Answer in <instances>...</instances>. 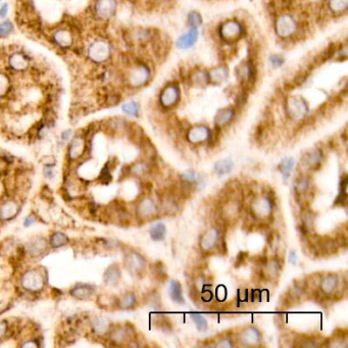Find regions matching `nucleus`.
I'll return each instance as SVG.
<instances>
[{
	"label": "nucleus",
	"mask_w": 348,
	"mask_h": 348,
	"mask_svg": "<svg viewBox=\"0 0 348 348\" xmlns=\"http://www.w3.org/2000/svg\"><path fill=\"white\" fill-rule=\"evenodd\" d=\"M150 238L153 241H162L167 236V227L163 223L154 224L149 230Z\"/></svg>",
	"instance_id": "29"
},
{
	"label": "nucleus",
	"mask_w": 348,
	"mask_h": 348,
	"mask_svg": "<svg viewBox=\"0 0 348 348\" xmlns=\"http://www.w3.org/2000/svg\"><path fill=\"white\" fill-rule=\"evenodd\" d=\"M315 221H316L315 213L308 209L304 210L301 213V225H300L301 233L307 234L311 229H314Z\"/></svg>",
	"instance_id": "26"
},
{
	"label": "nucleus",
	"mask_w": 348,
	"mask_h": 348,
	"mask_svg": "<svg viewBox=\"0 0 348 348\" xmlns=\"http://www.w3.org/2000/svg\"><path fill=\"white\" fill-rule=\"evenodd\" d=\"M347 184H348V178L347 175L342 176L340 180V186H339V194L337 198L335 199V206H345L347 203Z\"/></svg>",
	"instance_id": "28"
},
{
	"label": "nucleus",
	"mask_w": 348,
	"mask_h": 348,
	"mask_svg": "<svg viewBox=\"0 0 348 348\" xmlns=\"http://www.w3.org/2000/svg\"><path fill=\"white\" fill-rule=\"evenodd\" d=\"M106 284H117L121 279V270L117 266L109 268L104 276Z\"/></svg>",
	"instance_id": "32"
},
{
	"label": "nucleus",
	"mask_w": 348,
	"mask_h": 348,
	"mask_svg": "<svg viewBox=\"0 0 348 348\" xmlns=\"http://www.w3.org/2000/svg\"><path fill=\"white\" fill-rule=\"evenodd\" d=\"M191 320L194 322V324H195L199 332H206L207 330L209 329L208 320L204 316L198 315V314H192Z\"/></svg>",
	"instance_id": "37"
},
{
	"label": "nucleus",
	"mask_w": 348,
	"mask_h": 348,
	"mask_svg": "<svg viewBox=\"0 0 348 348\" xmlns=\"http://www.w3.org/2000/svg\"><path fill=\"white\" fill-rule=\"evenodd\" d=\"M44 176L46 178H52L53 177V169L52 168L44 169Z\"/></svg>",
	"instance_id": "52"
},
{
	"label": "nucleus",
	"mask_w": 348,
	"mask_h": 348,
	"mask_svg": "<svg viewBox=\"0 0 348 348\" xmlns=\"http://www.w3.org/2000/svg\"><path fill=\"white\" fill-rule=\"evenodd\" d=\"M236 76L241 83L250 87V85H254L256 78H258V70H256L254 63L251 60H248L236 69Z\"/></svg>",
	"instance_id": "9"
},
{
	"label": "nucleus",
	"mask_w": 348,
	"mask_h": 348,
	"mask_svg": "<svg viewBox=\"0 0 348 348\" xmlns=\"http://www.w3.org/2000/svg\"><path fill=\"white\" fill-rule=\"evenodd\" d=\"M152 76L150 67L144 62H139L131 67L125 76V88L129 90L139 89L148 84Z\"/></svg>",
	"instance_id": "2"
},
{
	"label": "nucleus",
	"mask_w": 348,
	"mask_h": 348,
	"mask_svg": "<svg viewBox=\"0 0 348 348\" xmlns=\"http://www.w3.org/2000/svg\"><path fill=\"white\" fill-rule=\"evenodd\" d=\"M306 2H309V3H320L322 1H324V0H305Z\"/></svg>",
	"instance_id": "54"
},
{
	"label": "nucleus",
	"mask_w": 348,
	"mask_h": 348,
	"mask_svg": "<svg viewBox=\"0 0 348 348\" xmlns=\"http://www.w3.org/2000/svg\"><path fill=\"white\" fill-rule=\"evenodd\" d=\"M212 346L214 347H221V348H231V347H234L235 346V343L234 341L229 338V337H223V338H219L217 339L213 344Z\"/></svg>",
	"instance_id": "45"
},
{
	"label": "nucleus",
	"mask_w": 348,
	"mask_h": 348,
	"mask_svg": "<svg viewBox=\"0 0 348 348\" xmlns=\"http://www.w3.org/2000/svg\"><path fill=\"white\" fill-rule=\"evenodd\" d=\"M136 304V296L133 293H126L118 300V305L122 309H130Z\"/></svg>",
	"instance_id": "31"
},
{
	"label": "nucleus",
	"mask_w": 348,
	"mask_h": 348,
	"mask_svg": "<svg viewBox=\"0 0 348 348\" xmlns=\"http://www.w3.org/2000/svg\"><path fill=\"white\" fill-rule=\"evenodd\" d=\"M0 1H1V0H0Z\"/></svg>",
	"instance_id": "55"
},
{
	"label": "nucleus",
	"mask_w": 348,
	"mask_h": 348,
	"mask_svg": "<svg viewBox=\"0 0 348 348\" xmlns=\"http://www.w3.org/2000/svg\"><path fill=\"white\" fill-rule=\"evenodd\" d=\"M161 209L166 213H174L178 209L177 201L172 196H166L161 201Z\"/></svg>",
	"instance_id": "34"
},
{
	"label": "nucleus",
	"mask_w": 348,
	"mask_h": 348,
	"mask_svg": "<svg viewBox=\"0 0 348 348\" xmlns=\"http://www.w3.org/2000/svg\"><path fill=\"white\" fill-rule=\"evenodd\" d=\"M237 341L242 346L246 347L260 346L263 342V335L262 332L256 327L248 326L238 334Z\"/></svg>",
	"instance_id": "10"
},
{
	"label": "nucleus",
	"mask_w": 348,
	"mask_h": 348,
	"mask_svg": "<svg viewBox=\"0 0 348 348\" xmlns=\"http://www.w3.org/2000/svg\"><path fill=\"white\" fill-rule=\"evenodd\" d=\"M310 186V179L307 176H300L294 183V191L297 195L305 194Z\"/></svg>",
	"instance_id": "30"
},
{
	"label": "nucleus",
	"mask_w": 348,
	"mask_h": 348,
	"mask_svg": "<svg viewBox=\"0 0 348 348\" xmlns=\"http://www.w3.org/2000/svg\"><path fill=\"white\" fill-rule=\"evenodd\" d=\"M157 324H159V328L164 332L171 331V323L167 319H160L157 321Z\"/></svg>",
	"instance_id": "48"
},
{
	"label": "nucleus",
	"mask_w": 348,
	"mask_h": 348,
	"mask_svg": "<svg viewBox=\"0 0 348 348\" xmlns=\"http://www.w3.org/2000/svg\"><path fill=\"white\" fill-rule=\"evenodd\" d=\"M270 64L273 68H280L284 64V58L279 54H273L270 57Z\"/></svg>",
	"instance_id": "47"
},
{
	"label": "nucleus",
	"mask_w": 348,
	"mask_h": 348,
	"mask_svg": "<svg viewBox=\"0 0 348 348\" xmlns=\"http://www.w3.org/2000/svg\"><path fill=\"white\" fill-rule=\"evenodd\" d=\"M249 209L253 217L267 219L273 214L275 209L274 199L270 195H260L251 201Z\"/></svg>",
	"instance_id": "6"
},
{
	"label": "nucleus",
	"mask_w": 348,
	"mask_h": 348,
	"mask_svg": "<svg viewBox=\"0 0 348 348\" xmlns=\"http://www.w3.org/2000/svg\"><path fill=\"white\" fill-rule=\"evenodd\" d=\"M244 35V27L237 19H228L218 25L217 36L223 42L233 44L242 39Z\"/></svg>",
	"instance_id": "4"
},
{
	"label": "nucleus",
	"mask_w": 348,
	"mask_h": 348,
	"mask_svg": "<svg viewBox=\"0 0 348 348\" xmlns=\"http://www.w3.org/2000/svg\"><path fill=\"white\" fill-rule=\"evenodd\" d=\"M298 346L301 347H319L321 345V343L319 342V340H315V338H305L302 339L301 342H298L297 344Z\"/></svg>",
	"instance_id": "46"
},
{
	"label": "nucleus",
	"mask_w": 348,
	"mask_h": 348,
	"mask_svg": "<svg viewBox=\"0 0 348 348\" xmlns=\"http://www.w3.org/2000/svg\"><path fill=\"white\" fill-rule=\"evenodd\" d=\"M34 222H35V218H34L33 216H28V217H26V219H25L24 225H25L26 227H29V226L32 225Z\"/></svg>",
	"instance_id": "53"
},
{
	"label": "nucleus",
	"mask_w": 348,
	"mask_h": 348,
	"mask_svg": "<svg viewBox=\"0 0 348 348\" xmlns=\"http://www.w3.org/2000/svg\"><path fill=\"white\" fill-rule=\"evenodd\" d=\"M136 214L141 221H150L159 214V209L150 197H143L137 205Z\"/></svg>",
	"instance_id": "8"
},
{
	"label": "nucleus",
	"mask_w": 348,
	"mask_h": 348,
	"mask_svg": "<svg viewBox=\"0 0 348 348\" xmlns=\"http://www.w3.org/2000/svg\"><path fill=\"white\" fill-rule=\"evenodd\" d=\"M294 167L295 160L292 157H285L280 161V163L278 164V171L281 173L284 182L288 181L291 173L294 170Z\"/></svg>",
	"instance_id": "24"
},
{
	"label": "nucleus",
	"mask_w": 348,
	"mask_h": 348,
	"mask_svg": "<svg viewBox=\"0 0 348 348\" xmlns=\"http://www.w3.org/2000/svg\"><path fill=\"white\" fill-rule=\"evenodd\" d=\"M339 285V277L336 274H328L320 281V290L324 295L330 296L337 290Z\"/></svg>",
	"instance_id": "19"
},
{
	"label": "nucleus",
	"mask_w": 348,
	"mask_h": 348,
	"mask_svg": "<svg viewBox=\"0 0 348 348\" xmlns=\"http://www.w3.org/2000/svg\"><path fill=\"white\" fill-rule=\"evenodd\" d=\"M67 237L63 233H57L51 237V245L53 247H60L67 242Z\"/></svg>",
	"instance_id": "44"
},
{
	"label": "nucleus",
	"mask_w": 348,
	"mask_h": 348,
	"mask_svg": "<svg viewBox=\"0 0 348 348\" xmlns=\"http://www.w3.org/2000/svg\"><path fill=\"white\" fill-rule=\"evenodd\" d=\"M327 6L332 14H342L347 11L348 0H327Z\"/></svg>",
	"instance_id": "27"
},
{
	"label": "nucleus",
	"mask_w": 348,
	"mask_h": 348,
	"mask_svg": "<svg viewBox=\"0 0 348 348\" xmlns=\"http://www.w3.org/2000/svg\"><path fill=\"white\" fill-rule=\"evenodd\" d=\"M347 337L346 333H338L335 334L331 339L328 340L327 346L329 347H344L346 346Z\"/></svg>",
	"instance_id": "38"
},
{
	"label": "nucleus",
	"mask_w": 348,
	"mask_h": 348,
	"mask_svg": "<svg viewBox=\"0 0 348 348\" xmlns=\"http://www.w3.org/2000/svg\"><path fill=\"white\" fill-rule=\"evenodd\" d=\"M180 179L182 181V184L190 189L201 190L205 188L207 184L206 179L203 176L199 175L195 171H191V170L181 174Z\"/></svg>",
	"instance_id": "14"
},
{
	"label": "nucleus",
	"mask_w": 348,
	"mask_h": 348,
	"mask_svg": "<svg viewBox=\"0 0 348 348\" xmlns=\"http://www.w3.org/2000/svg\"><path fill=\"white\" fill-rule=\"evenodd\" d=\"M75 292H72V295L78 297V298H87L89 297L91 294H92V289L91 287L87 286V285H83V286H79L77 287L75 290Z\"/></svg>",
	"instance_id": "41"
},
{
	"label": "nucleus",
	"mask_w": 348,
	"mask_h": 348,
	"mask_svg": "<svg viewBox=\"0 0 348 348\" xmlns=\"http://www.w3.org/2000/svg\"><path fill=\"white\" fill-rule=\"evenodd\" d=\"M122 109L126 115H129L132 117H138L140 114V105L138 102L134 100L124 103L122 106Z\"/></svg>",
	"instance_id": "36"
},
{
	"label": "nucleus",
	"mask_w": 348,
	"mask_h": 348,
	"mask_svg": "<svg viewBox=\"0 0 348 348\" xmlns=\"http://www.w3.org/2000/svg\"><path fill=\"white\" fill-rule=\"evenodd\" d=\"M241 210L240 201L236 198H229L225 201V204L222 207V215L227 221H233L234 218H237Z\"/></svg>",
	"instance_id": "17"
},
{
	"label": "nucleus",
	"mask_w": 348,
	"mask_h": 348,
	"mask_svg": "<svg viewBox=\"0 0 348 348\" xmlns=\"http://www.w3.org/2000/svg\"><path fill=\"white\" fill-rule=\"evenodd\" d=\"M284 111L288 119L298 122L307 116L309 105L304 97L300 95H291L285 99Z\"/></svg>",
	"instance_id": "5"
},
{
	"label": "nucleus",
	"mask_w": 348,
	"mask_h": 348,
	"mask_svg": "<svg viewBox=\"0 0 348 348\" xmlns=\"http://www.w3.org/2000/svg\"><path fill=\"white\" fill-rule=\"evenodd\" d=\"M13 28L14 26L10 21H4L0 24V39L8 38L13 31Z\"/></svg>",
	"instance_id": "40"
},
{
	"label": "nucleus",
	"mask_w": 348,
	"mask_h": 348,
	"mask_svg": "<svg viewBox=\"0 0 348 348\" xmlns=\"http://www.w3.org/2000/svg\"><path fill=\"white\" fill-rule=\"evenodd\" d=\"M181 99V89L176 82L168 83L159 92L158 102L164 109H171L178 105Z\"/></svg>",
	"instance_id": "7"
},
{
	"label": "nucleus",
	"mask_w": 348,
	"mask_h": 348,
	"mask_svg": "<svg viewBox=\"0 0 348 348\" xmlns=\"http://www.w3.org/2000/svg\"><path fill=\"white\" fill-rule=\"evenodd\" d=\"M169 294L171 299L177 304H185V299L183 296V289L179 281L172 280L169 285Z\"/></svg>",
	"instance_id": "23"
},
{
	"label": "nucleus",
	"mask_w": 348,
	"mask_h": 348,
	"mask_svg": "<svg viewBox=\"0 0 348 348\" xmlns=\"http://www.w3.org/2000/svg\"><path fill=\"white\" fill-rule=\"evenodd\" d=\"M7 13H8V4L4 3L1 7H0V17H1V19H4Z\"/></svg>",
	"instance_id": "51"
},
{
	"label": "nucleus",
	"mask_w": 348,
	"mask_h": 348,
	"mask_svg": "<svg viewBox=\"0 0 348 348\" xmlns=\"http://www.w3.org/2000/svg\"><path fill=\"white\" fill-rule=\"evenodd\" d=\"M236 117V108L235 107H225L217 111L214 117V126L217 129H221L231 124Z\"/></svg>",
	"instance_id": "18"
},
{
	"label": "nucleus",
	"mask_w": 348,
	"mask_h": 348,
	"mask_svg": "<svg viewBox=\"0 0 348 348\" xmlns=\"http://www.w3.org/2000/svg\"><path fill=\"white\" fill-rule=\"evenodd\" d=\"M211 130L206 125H196L191 127L187 131L186 138L191 144H201L209 141Z\"/></svg>",
	"instance_id": "12"
},
{
	"label": "nucleus",
	"mask_w": 348,
	"mask_h": 348,
	"mask_svg": "<svg viewBox=\"0 0 348 348\" xmlns=\"http://www.w3.org/2000/svg\"><path fill=\"white\" fill-rule=\"evenodd\" d=\"M303 292H304L303 286L301 284H295L293 285L292 288L289 290V297L292 298L291 300H296L301 297Z\"/></svg>",
	"instance_id": "43"
},
{
	"label": "nucleus",
	"mask_w": 348,
	"mask_h": 348,
	"mask_svg": "<svg viewBox=\"0 0 348 348\" xmlns=\"http://www.w3.org/2000/svg\"><path fill=\"white\" fill-rule=\"evenodd\" d=\"M200 297L204 301H209L212 299V293L210 290L205 289L200 292Z\"/></svg>",
	"instance_id": "49"
},
{
	"label": "nucleus",
	"mask_w": 348,
	"mask_h": 348,
	"mask_svg": "<svg viewBox=\"0 0 348 348\" xmlns=\"http://www.w3.org/2000/svg\"><path fill=\"white\" fill-rule=\"evenodd\" d=\"M229 69L227 66H216L208 70L209 84L222 85L229 78Z\"/></svg>",
	"instance_id": "16"
},
{
	"label": "nucleus",
	"mask_w": 348,
	"mask_h": 348,
	"mask_svg": "<svg viewBox=\"0 0 348 348\" xmlns=\"http://www.w3.org/2000/svg\"><path fill=\"white\" fill-rule=\"evenodd\" d=\"M274 31L282 40L294 37L299 31V22L289 12H281L274 20Z\"/></svg>",
	"instance_id": "3"
},
{
	"label": "nucleus",
	"mask_w": 348,
	"mask_h": 348,
	"mask_svg": "<svg viewBox=\"0 0 348 348\" xmlns=\"http://www.w3.org/2000/svg\"><path fill=\"white\" fill-rule=\"evenodd\" d=\"M304 166L310 170H318L324 162V152L321 148H313L304 153L302 157Z\"/></svg>",
	"instance_id": "15"
},
{
	"label": "nucleus",
	"mask_w": 348,
	"mask_h": 348,
	"mask_svg": "<svg viewBox=\"0 0 348 348\" xmlns=\"http://www.w3.org/2000/svg\"><path fill=\"white\" fill-rule=\"evenodd\" d=\"M281 272V263L278 259H271L263 265L262 273L264 277L269 280L276 279Z\"/></svg>",
	"instance_id": "21"
},
{
	"label": "nucleus",
	"mask_w": 348,
	"mask_h": 348,
	"mask_svg": "<svg viewBox=\"0 0 348 348\" xmlns=\"http://www.w3.org/2000/svg\"><path fill=\"white\" fill-rule=\"evenodd\" d=\"M187 24L190 28H197L201 26L203 24V16L198 12V11H191L189 12L188 16H187Z\"/></svg>",
	"instance_id": "39"
},
{
	"label": "nucleus",
	"mask_w": 348,
	"mask_h": 348,
	"mask_svg": "<svg viewBox=\"0 0 348 348\" xmlns=\"http://www.w3.org/2000/svg\"><path fill=\"white\" fill-rule=\"evenodd\" d=\"M64 93L57 69L21 42L0 43V117L54 121Z\"/></svg>",
	"instance_id": "1"
},
{
	"label": "nucleus",
	"mask_w": 348,
	"mask_h": 348,
	"mask_svg": "<svg viewBox=\"0 0 348 348\" xmlns=\"http://www.w3.org/2000/svg\"><path fill=\"white\" fill-rule=\"evenodd\" d=\"M132 336H133V332H131V329L128 326H126L115 331V333L113 334V339L114 341L123 342V341H127V339L131 338Z\"/></svg>",
	"instance_id": "35"
},
{
	"label": "nucleus",
	"mask_w": 348,
	"mask_h": 348,
	"mask_svg": "<svg viewBox=\"0 0 348 348\" xmlns=\"http://www.w3.org/2000/svg\"><path fill=\"white\" fill-rule=\"evenodd\" d=\"M146 302H147V304L153 308H156L158 309L161 305V302H160V296L158 293L156 291H151L149 294L147 295V298H146Z\"/></svg>",
	"instance_id": "42"
},
{
	"label": "nucleus",
	"mask_w": 348,
	"mask_h": 348,
	"mask_svg": "<svg viewBox=\"0 0 348 348\" xmlns=\"http://www.w3.org/2000/svg\"><path fill=\"white\" fill-rule=\"evenodd\" d=\"M125 266L132 274L141 275L144 273L146 268V261L144 256L137 251H130L125 259Z\"/></svg>",
	"instance_id": "13"
},
{
	"label": "nucleus",
	"mask_w": 348,
	"mask_h": 348,
	"mask_svg": "<svg viewBox=\"0 0 348 348\" xmlns=\"http://www.w3.org/2000/svg\"><path fill=\"white\" fill-rule=\"evenodd\" d=\"M288 260H289V263L291 265H296V263H297V255H296V252L294 250H292V251L289 252Z\"/></svg>",
	"instance_id": "50"
},
{
	"label": "nucleus",
	"mask_w": 348,
	"mask_h": 348,
	"mask_svg": "<svg viewBox=\"0 0 348 348\" xmlns=\"http://www.w3.org/2000/svg\"><path fill=\"white\" fill-rule=\"evenodd\" d=\"M148 171H149L148 163L144 160L137 161V162L133 163L132 166L129 168V173L136 175V176H143L146 173H148Z\"/></svg>",
	"instance_id": "33"
},
{
	"label": "nucleus",
	"mask_w": 348,
	"mask_h": 348,
	"mask_svg": "<svg viewBox=\"0 0 348 348\" xmlns=\"http://www.w3.org/2000/svg\"><path fill=\"white\" fill-rule=\"evenodd\" d=\"M189 81L193 86L205 87L209 85L208 70L203 69H195L189 75Z\"/></svg>",
	"instance_id": "22"
},
{
	"label": "nucleus",
	"mask_w": 348,
	"mask_h": 348,
	"mask_svg": "<svg viewBox=\"0 0 348 348\" xmlns=\"http://www.w3.org/2000/svg\"><path fill=\"white\" fill-rule=\"evenodd\" d=\"M234 169V162L230 158H224L219 159L214 163L213 171L218 177H223L225 175H228L232 172Z\"/></svg>",
	"instance_id": "25"
},
{
	"label": "nucleus",
	"mask_w": 348,
	"mask_h": 348,
	"mask_svg": "<svg viewBox=\"0 0 348 348\" xmlns=\"http://www.w3.org/2000/svg\"><path fill=\"white\" fill-rule=\"evenodd\" d=\"M219 239H221V231L217 227H210L209 228L203 235H201L199 239V247L200 250L204 252H209L214 247L217 246L219 243Z\"/></svg>",
	"instance_id": "11"
},
{
	"label": "nucleus",
	"mask_w": 348,
	"mask_h": 348,
	"mask_svg": "<svg viewBox=\"0 0 348 348\" xmlns=\"http://www.w3.org/2000/svg\"><path fill=\"white\" fill-rule=\"evenodd\" d=\"M198 29L197 28H190L186 33L182 34L177 40V47L179 49H188L192 47L197 39H198Z\"/></svg>",
	"instance_id": "20"
}]
</instances>
